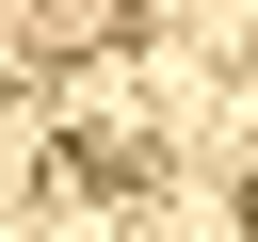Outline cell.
I'll return each instance as SVG.
<instances>
[{"instance_id":"obj_1","label":"cell","mask_w":258,"mask_h":242,"mask_svg":"<svg viewBox=\"0 0 258 242\" xmlns=\"http://www.w3.org/2000/svg\"><path fill=\"white\" fill-rule=\"evenodd\" d=\"M145 0H0V48L16 65H81V48H113Z\"/></svg>"},{"instance_id":"obj_2","label":"cell","mask_w":258,"mask_h":242,"mask_svg":"<svg viewBox=\"0 0 258 242\" xmlns=\"http://www.w3.org/2000/svg\"><path fill=\"white\" fill-rule=\"evenodd\" d=\"M64 177H81V194H113V177H145V145H129V129H64Z\"/></svg>"},{"instance_id":"obj_3","label":"cell","mask_w":258,"mask_h":242,"mask_svg":"<svg viewBox=\"0 0 258 242\" xmlns=\"http://www.w3.org/2000/svg\"><path fill=\"white\" fill-rule=\"evenodd\" d=\"M242 226H258V177H242Z\"/></svg>"}]
</instances>
